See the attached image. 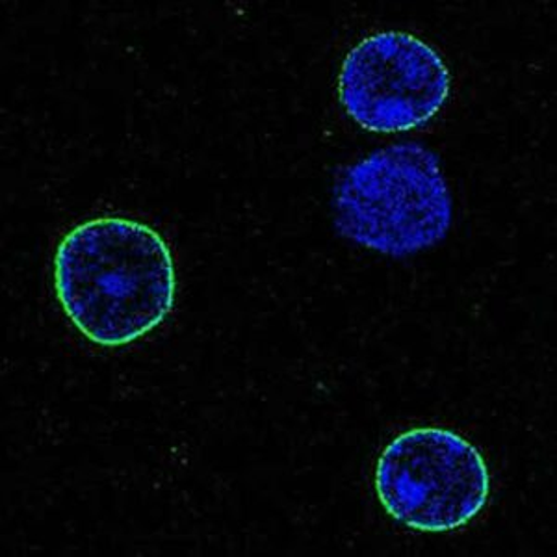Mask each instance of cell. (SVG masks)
Instances as JSON below:
<instances>
[{"label":"cell","mask_w":557,"mask_h":557,"mask_svg":"<svg viewBox=\"0 0 557 557\" xmlns=\"http://www.w3.org/2000/svg\"><path fill=\"white\" fill-rule=\"evenodd\" d=\"M54 288L65 317L89 343L117 348L172 312L177 277L159 231L127 218H96L60 242Z\"/></svg>","instance_id":"cell-1"},{"label":"cell","mask_w":557,"mask_h":557,"mask_svg":"<svg viewBox=\"0 0 557 557\" xmlns=\"http://www.w3.org/2000/svg\"><path fill=\"white\" fill-rule=\"evenodd\" d=\"M335 227L344 238L409 257L437 246L451 227V194L435 152L396 144L344 168L333 191Z\"/></svg>","instance_id":"cell-2"},{"label":"cell","mask_w":557,"mask_h":557,"mask_svg":"<svg viewBox=\"0 0 557 557\" xmlns=\"http://www.w3.org/2000/svg\"><path fill=\"white\" fill-rule=\"evenodd\" d=\"M386 513L417 532H454L487 504V465L474 444L443 428L406 431L375 469Z\"/></svg>","instance_id":"cell-3"},{"label":"cell","mask_w":557,"mask_h":557,"mask_svg":"<svg viewBox=\"0 0 557 557\" xmlns=\"http://www.w3.org/2000/svg\"><path fill=\"white\" fill-rule=\"evenodd\" d=\"M450 71L431 45L406 33H380L355 45L338 76L346 114L368 133H407L441 112Z\"/></svg>","instance_id":"cell-4"}]
</instances>
